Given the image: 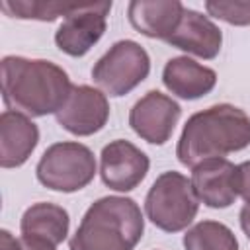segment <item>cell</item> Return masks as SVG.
Returning a JSON list of instances; mask_svg holds the SVG:
<instances>
[{
  "label": "cell",
  "instance_id": "cell-1",
  "mask_svg": "<svg viewBox=\"0 0 250 250\" xmlns=\"http://www.w3.org/2000/svg\"><path fill=\"white\" fill-rule=\"evenodd\" d=\"M2 100L8 109L27 117L57 113L68 100L72 84L68 74L45 59L8 55L0 62Z\"/></svg>",
  "mask_w": 250,
  "mask_h": 250
},
{
  "label": "cell",
  "instance_id": "cell-19",
  "mask_svg": "<svg viewBox=\"0 0 250 250\" xmlns=\"http://www.w3.org/2000/svg\"><path fill=\"white\" fill-rule=\"evenodd\" d=\"M205 10L230 25H250V0H207Z\"/></svg>",
  "mask_w": 250,
  "mask_h": 250
},
{
  "label": "cell",
  "instance_id": "cell-21",
  "mask_svg": "<svg viewBox=\"0 0 250 250\" xmlns=\"http://www.w3.org/2000/svg\"><path fill=\"white\" fill-rule=\"evenodd\" d=\"M236 178H238V195L250 205V160L236 166Z\"/></svg>",
  "mask_w": 250,
  "mask_h": 250
},
{
  "label": "cell",
  "instance_id": "cell-4",
  "mask_svg": "<svg viewBox=\"0 0 250 250\" xmlns=\"http://www.w3.org/2000/svg\"><path fill=\"white\" fill-rule=\"evenodd\" d=\"M199 209V199L180 172H164L150 186L145 197L146 219L164 232H180L191 225Z\"/></svg>",
  "mask_w": 250,
  "mask_h": 250
},
{
  "label": "cell",
  "instance_id": "cell-14",
  "mask_svg": "<svg viewBox=\"0 0 250 250\" xmlns=\"http://www.w3.org/2000/svg\"><path fill=\"white\" fill-rule=\"evenodd\" d=\"M39 143L37 125L23 113L6 109L0 115V166L18 168L27 162Z\"/></svg>",
  "mask_w": 250,
  "mask_h": 250
},
{
  "label": "cell",
  "instance_id": "cell-11",
  "mask_svg": "<svg viewBox=\"0 0 250 250\" xmlns=\"http://www.w3.org/2000/svg\"><path fill=\"white\" fill-rule=\"evenodd\" d=\"M191 188L201 203L225 209L238 197L236 166L227 158H211L191 168Z\"/></svg>",
  "mask_w": 250,
  "mask_h": 250
},
{
  "label": "cell",
  "instance_id": "cell-2",
  "mask_svg": "<svg viewBox=\"0 0 250 250\" xmlns=\"http://www.w3.org/2000/svg\"><path fill=\"white\" fill-rule=\"evenodd\" d=\"M250 145V115L232 105L217 104L193 113L178 139L176 156L184 166H197L211 158H225Z\"/></svg>",
  "mask_w": 250,
  "mask_h": 250
},
{
  "label": "cell",
  "instance_id": "cell-20",
  "mask_svg": "<svg viewBox=\"0 0 250 250\" xmlns=\"http://www.w3.org/2000/svg\"><path fill=\"white\" fill-rule=\"evenodd\" d=\"M2 250H57V246L35 240V238H25V236H12L10 230H2Z\"/></svg>",
  "mask_w": 250,
  "mask_h": 250
},
{
  "label": "cell",
  "instance_id": "cell-15",
  "mask_svg": "<svg viewBox=\"0 0 250 250\" xmlns=\"http://www.w3.org/2000/svg\"><path fill=\"white\" fill-rule=\"evenodd\" d=\"M162 82L166 90L182 100H199L217 84V72L189 57H174L164 64Z\"/></svg>",
  "mask_w": 250,
  "mask_h": 250
},
{
  "label": "cell",
  "instance_id": "cell-16",
  "mask_svg": "<svg viewBox=\"0 0 250 250\" xmlns=\"http://www.w3.org/2000/svg\"><path fill=\"white\" fill-rule=\"evenodd\" d=\"M68 227H70V217L66 209L47 201H39L27 207L20 221L21 236L43 240L53 246H59L66 238Z\"/></svg>",
  "mask_w": 250,
  "mask_h": 250
},
{
  "label": "cell",
  "instance_id": "cell-10",
  "mask_svg": "<svg viewBox=\"0 0 250 250\" xmlns=\"http://www.w3.org/2000/svg\"><path fill=\"white\" fill-rule=\"evenodd\" d=\"M150 166L148 156L125 139H115L102 148L100 176L102 182L115 191L135 189L146 176Z\"/></svg>",
  "mask_w": 250,
  "mask_h": 250
},
{
  "label": "cell",
  "instance_id": "cell-12",
  "mask_svg": "<svg viewBox=\"0 0 250 250\" xmlns=\"http://www.w3.org/2000/svg\"><path fill=\"white\" fill-rule=\"evenodd\" d=\"M166 43L188 55H195L199 59L211 61L221 51L223 33L207 16H203L197 10L186 8L180 25Z\"/></svg>",
  "mask_w": 250,
  "mask_h": 250
},
{
  "label": "cell",
  "instance_id": "cell-7",
  "mask_svg": "<svg viewBox=\"0 0 250 250\" xmlns=\"http://www.w3.org/2000/svg\"><path fill=\"white\" fill-rule=\"evenodd\" d=\"M111 2L78 4L55 31V45L68 57H84L105 33Z\"/></svg>",
  "mask_w": 250,
  "mask_h": 250
},
{
  "label": "cell",
  "instance_id": "cell-18",
  "mask_svg": "<svg viewBox=\"0 0 250 250\" xmlns=\"http://www.w3.org/2000/svg\"><path fill=\"white\" fill-rule=\"evenodd\" d=\"M78 4H62V2H45V0H2L0 8L12 18L20 20H39V21H55L57 18H66L76 10Z\"/></svg>",
  "mask_w": 250,
  "mask_h": 250
},
{
  "label": "cell",
  "instance_id": "cell-6",
  "mask_svg": "<svg viewBox=\"0 0 250 250\" xmlns=\"http://www.w3.org/2000/svg\"><path fill=\"white\" fill-rule=\"evenodd\" d=\"M150 72L148 53L131 39L115 41L94 64L92 78L100 90L119 98L135 90Z\"/></svg>",
  "mask_w": 250,
  "mask_h": 250
},
{
  "label": "cell",
  "instance_id": "cell-13",
  "mask_svg": "<svg viewBox=\"0 0 250 250\" xmlns=\"http://www.w3.org/2000/svg\"><path fill=\"white\" fill-rule=\"evenodd\" d=\"M184 10L186 6L178 0H133L127 6V16L139 33L168 41L180 25Z\"/></svg>",
  "mask_w": 250,
  "mask_h": 250
},
{
  "label": "cell",
  "instance_id": "cell-5",
  "mask_svg": "<svg viewBox=\"0 0 250 250\" xmlns=\"http://www.w3.org/2000/svg\"><path fill=\"white\" fill-rule=\"evenodd\" d=\"M35 174L45 188L53 191L72 193L86 188L94 180L96 158L94 152L82 143H55L39 158Z\"/></svg>",
  "mask_w": 250,
  "mask_h": 250
},
{
  "label": "cell",
  "instance_id": "cell-9",
  "mask_svg": "<svg viewBox=\"0 0 250 250\" xmlns=\"http://www.w3.org/2000/svg\"><path fill=\"white\" fill-rule=\"evenodd\" d=\"M55 117L64 131L76 137H90L105 127L109 119V102L102 90L80 84L72 88L66 104Z\"/></svg>",
  "mask_w": 250,
  "mask_h": 250
},
{
  "label": "cell",
  "instance_id": "cell-17",
  "mask_svg": "<svg viewBox=\"0 0 250 250\" xmlns=\"http://www.w3.org/2000/svg\"><path fill=\"white\" fill-rule=\"evenodd\" d=\"M186 250H238L234 232L219 221H199L184 234Z\"/></svg>",
  "mask_w": 250,
  "mask_h": 250
},
{
  "label": "cell",
  "instance_id": "cell-3",
  "mask_svg": "<svg viewBox=\"0 0 250 250\" xmlns=\"http://www.w3.org/2000/svg\"><path fill=\"white\" fill-rule=\"evenodd\" d=\"M143 232L141 207L131 197L107 195L88 207L68 250H133Z\"/></svg>",
  "mask_w": 250,
  "mask_h": 250
},
{
  "label": "cell",
  "instance_id": "cell-22",
  "mask_svg": "<svg viewBox=\"0 0 250 250\" xmlns=\"http://www.w3.org/2000/svg\"><path fill=\"white\" fill-rule=\"evenodd\" d=\"M238 219H240V229L244 230L246 238L250 240V205H244V207L240 209Z\"/></svg>",
  "mask_w": 250,
  "mask_h": 250
},
{
  "label": "cell",
  "instance_id": "cell-8",
  "mask_svg": "<svg viewBox=\"0 0 250 250\" xmlns=\"http://www.w3.org/2000/svg\"><path fill=\"white\" fill-rule=\"evenodd\" d=\"M182 107L170 96L150 90L129 111L131 129L150 145H164L178 125Z\"/></svg>",
  "mask_w": 250,
  "mask_h": 250
}]
</instances>
